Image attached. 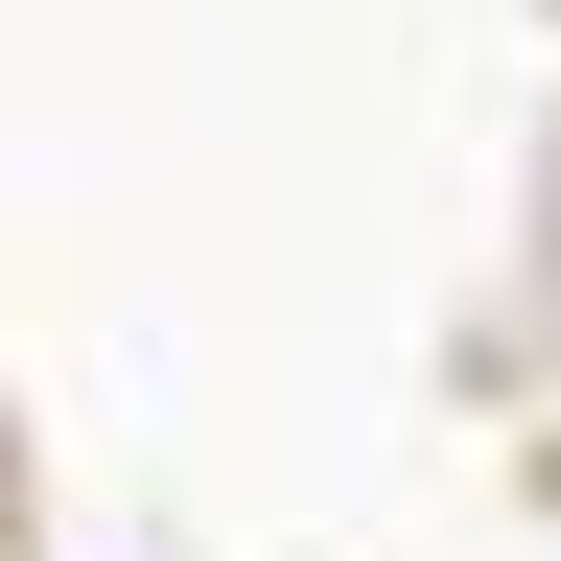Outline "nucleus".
<instances>
[]
</instances>
